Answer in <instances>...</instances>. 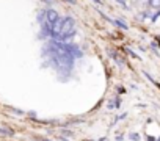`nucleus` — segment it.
<instances>
[{
    "label": "nucleus",
    "mask_w": 160,
    "mask_h": 141,
    "mask_svg": "<svg viewBox=\"0 0 160 141\" xmlns=\"http://www.w3.org/2000/svg\"><path fill=\"white\" fill-rule=\"evenodd\" d=\"M118 93H121V94H122V93H126V90H124L122 86H119V88H118Z\"/></svg>",
    "instance_id": "obj_10"
},
{
    "label": "nucleus",
    "mask_w": 160,
    "mask_h": 141,
    "mask_svg": "<svg viewBox=\"0 0 160 141\" xmlns=\"http://www.w3.org/2000/svg\"><path fill=\"white\" fill-rule=\"evenodd\" d=\"M64 2H68V3H75V0H64Z\"/></svg>",
    "instance_id": "obj_12"
},
{
    "label": "nucleus",
    "mask_w": 160,
    "mask_h": 141,
    "mask_svg": "<svg viewBox=\"0 0 160 141\" xmlns=\"http://www.w3.org/2000/svg\"><path fill=\"white\" fill-rule=\"evenodd\" d=\"M60 19V14L55 11V10H52V8H49V10H46V22L49 24V25H52V24H55L57 21Z\"/></svg>",
    "instance_id": "obj_1"
},
{
    "label": "nucleus",
    "mask_w": 160,
    "mask_h": 141,
    "mask_svg": "<svg viewBox=\"0 0 160 141\" xmlns=\"http://www.w3.org/2000/svg\"><path fill=\"white\" fill-rule=\"evenodd\" d=\"M155 141H160V136H158V138H157V139H155Z\"/></svg>",
    "instance_id": "obj_15"
},
{
    "label": "nucleus",
    "mask_w": 160,
    "mask_h": 141,
    "mask_svg": "<svg viewBox=\"0 0 160 141\" xmlns=\"http://www.w3.org/2000/svg\"><path fill=\"white\" fill-rule=\"evenodd\" d=\"M146 139H148V141H155V138H154V136H151V135H148V136H146Z\"/></svg>",
    "instance_id": "obj_9"
},
{
    "label": "nucleus",
    "mask_w": 160,
    "mask_h": 141,
    "mask_svg": "<svg viewBox=\"0 0 160 141\" xmlns=\"http://www.w3.org/2000/svg\"><path fill=\"white\" fill-rule=\"evenodd\" d=\"M108 53H110V56H112V58H113V60H115V61L119 64V66H122V64H124V61L121 60V56H119L116 52H113V50H108Z\"/></svg>",
    "instance_id": "obj_2"
},
{
    "label": "nucleus",
    "mask_w": 160,
    "mask_h": 141,
    "mask_svg": "<svg viewBox=\"0 0 160 141\" xmlns=\"http://www.w3.org/2000/svg\"><path fill=\"white\" fill-rule=\"evenodd\" d=\"M33 139H35V141H52V139H47V138H39V136H35Z\"/></svg>",
    "instance_id": "obj_8"
},
{
    "label": "nucleus",
    "mask_w": 160,
    "mask_h": 141,
    "mask_svg": "<svg viewBox=\"0 0 160 141\" xmlns=\"http://www.w3.org/2000/svg\"><path fill=\"white\" fill-rule=\"evenodd\" d=\"M112 24H115L116 27H119V28H122V30H127V28H129V25H127L126 22H122L121 19H115V21H112Z\"/></svg>",
    "instance_id": "obj_4"
},
{
    "label": "nucleus",
    "mask_w": 160,
    "mask_h": 141,
    "mask_svg": "<svg viewBox=\"0 0 160 141\" xmlns=\"http://www.w3.org/2000/svg\"><path fill=\"white\" fill-rule=\"evenodd\" d=\"M122 138H124L122 135H116V141H122Z\"/></svg>",
    "instance_id": "obj_11"
},
{
    "label": "nucleus",
    "mask_w": 160,
    "mask_h": 141,
    "mask_svg": "<svg viewBox=\"0 0 160 141\" xmlns=\"http://www.w3.org/2000/svg\"><path fill=\"white\" fill-rule=\"evenodd\" d=\"M38 22L42 25V24H46V11H39V14H38Z\"/></svg>",
    "instance_id": "obj_7"
},
{
    "label": "nucleus",
    "mask_w": 160,
    "mask_h": 141,
    "mask_svg": "<svg viewBox=\"0 0 160 141\" xmlns=\"http://www.w3.org/2000/svg\"><path fill=\"white\" fill-rule=\"evenodd\" d=\"M42 2H46V3H52V0H42Z\"/></svg>",
    "instance_id": "obj_13"
},
{
    "label": "nucleus",
    "mask_w": 160,
    "mask_h": 141,
    "mask_svg": "<svg viewBox=\"0 0 160 141\" xmlns=\"http://www.w3.org/2000/svg\"><path fill=\"white\" fill-rule=\"evenodd\" d=\"M60 136H61V138L74 136V132H72V130H68V129H61V130H60Z\"/></svg>",
    "instance_id": "obj_5"
},
{
    "label": "nucleus",
    "mask_w": 160,
    "mask_h": 141,
    "mask_svg": "<svg viewBox=\"0 0 160 141\" xmlns=\"http://www.w3.org/2000/svg\"><path fill=\"white\" fill-rule=\"evenodd\" d=\"M140 138H141V136H140V133H137V132H130V133H129V139H130V141H140Z\"/></svg>",
    "instance_id": "obj_6"
},
{
    "label": "nucleus",
    "mask_w": 160,
    "mask_h": 141,
    "mask_svg": "<svg viewBox=\"0 0 160 141\" xmlns=\"http://www.w3.org/2000/svg\"><path fill=\"white\" fill-rule=\"evenodd\" d=\"M94 2H96V3H99V5H101V0H94Z\"/></svg>",
    "instance_id": "obj_14"
},
{
    "label": "nucleus",
    "mask_w": 160,
    "mask_h": 141,
    "mask_svg": "<svg viewBox=\"0 0 160 141\" xmlns=\"http://www.w3.org/2000/svg\"><path fill=\"white\" fill-rule=\"evenodd\" d=\"M148 5H149V8H152V10H160V0H148Z\"/></svg>",
    "instance_id": "obj_3"
}]
</instances>
